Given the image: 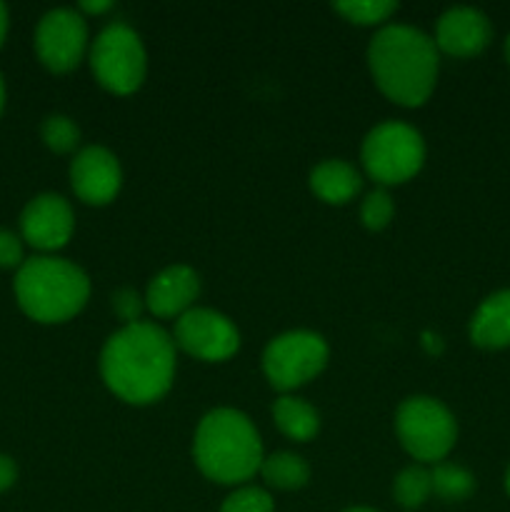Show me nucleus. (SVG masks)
I'll return each instance as SVG.
<instances>
[{"instance_id":"nucleus-1","label":"nucleus","mask_w":510,"mask_h":512,"mask_svg":"<svg viewBox=\"0 0 510 512\" xmlns=\"http://www.w3.org/2000/svg\"><path fill=\"white\" fill-rule=\"evenodd\" d=\"M105 385L130 405L163 398L175 378V343L153 323H130L113 333L100 353Z\"/></svg>"},{"instance_id":"nucleus-2","label":"nucleus","mask_w":510,"mask_h":512,"mask_svg":"<svg viewBox=\"0 0 510 512\" xmlns=\"http://www.w3.org/2000/svg\"><path fill=\"white\" fill-rule=\"evenodd\" d=\"M370 73L385 98L418 108L430 98L438 80V48L410 25H388L368 48Z\"/></svg>"},{"instance_id":"nucleus-3","label":"nucleus","mask_w":510,"mask_h":512,"mask_svg":"<svg viewBox=\"0 0 510 512\" xmlns=\"http://www.w3.org/2000/svg\"><path fill=\"white\" fill-rule=\"evenodd\" d=\"M193 458L208 480L238 485L260 470L263 445L255 425L243 413L220 408L200 420L195 430Z\"/></svg>"},{"instance_id":"nucleus-4","label":"nucleus","mask_w":510,"mask_h":512,"mask_svg":"<svg viewBox=\"0 0 510 512\" xmlns=\"http://www.w3.org/2000/svg\"><path fill=\"white\" fill-rule=\"evenodd\" d=\"M90 280L78 265L63 258L25 260L15 275V298L23 313L38 323H63L88 303Z\"/></svg>"},{"instance_id":"nucleus-5","label":"nucleus","mask_w":510,"mask_h":512,"mask_svg":"<svg viewBox=\"0 0 510 512\" xmlns=\"http://www.w3.org/2000/svg\"><path fill=\"white\" fill-rule=\"evenodd\" d=\"M395 433L400 445L423 463L443 460L453 450L458 425L443 403L425 395H415L400 403L395 413Z\"/></svg>"},{"instance_id":"nucleus-6","label":"nucleus","mask_w":510,"mask_h":512,"mask_svg":"<svg viewBox=\"0 0 510 512\" xmlns=\"http://www.w3.org/2000/svg\"><path fill=\"white\" fill-rule=\"evenodd\" d=\"M425 160L423 138L405 123L375 125L363 140V165L380 185H398L413 178Z\"/></svg>"},{"instance_id":"nucleus-7","label":"nucleus","mask_w":510,"mask_h":512,"mask_svg":"<svg viewBox=\"0 0 510 512\" xmlns=\"http://www.w3.org/2000/svg\"><path fill=\"white\" fill-rule=\"evenodd\" d=\"M90 68L110 93L138 90L145 78V50L138 33L125 23H110L90 50Z\"/></svg>"},{"instance_id":"nucleus-8","label":"nucleus","mask_w":510,"mask_h":512,"mask_svg":"<svg viewBox=\"0 0 510 512\" xmlns=\"http://www.w3.org/2000/svg\"><path fill=\"white\" fill-rule=\"evenodd\" d=\"M328 363V345L308 330L278 335L263 353V370L275 390H295L323 373Z\"/></svg>"},{"instance_id":"nucleus-9","label":"nucleus","mask_w":510,"mask_h":512,"mask_svg":"<svg viewBox=\"0 0 510 512\" xmlns=\"http://www.w3.org/2000/svg\"><path fill=\"white\" fill-rule=\"evenodd\" d=\"M173 343L200 360H228L240 345L235 325L208 308H190L175 320Z\"/></svg>"},{"instance_id":"nucleus-10","label":"nucleus","mask_w":510,"mask_h":512,"mask_svg":"<svg viewBox=\"0 0 510 512\" xmlns=\"http://www.w3.org/2000/svg\"><path fill=\"white\" fill-rule=\"evenodd\" d=\"M85 43H88V25L75 10H50L35 28V53L53 73L73 70L83 58Z\"/></svg>"},{"instance_id":"nucleus-11","label":"nucleus","mask_w":510,"mask_h":512,"mask_svg":"<svg viewBox=\"0 0 510 512\" xmlns=\"http://www.w3.org/2000/svg\"><path fill=\"white\" fill-rule=\"evenodd\" d=\"M73 208L55 193L38 195L25 205L20 215V233L25 243L38 250H58L73 235Z\"/></svg>"},{"instance_id":"nucleus-12","label":"nucleus","mask_w":510,"mask_h":512,"mask_svg":"<svg viewBox=\"0 0 510 512\" xmlns=\"http://www.w3.org/2000/svg\"><path fill=\"white\" fill-rule=\"evenodd\" d=\"M120 163L110 150L90 145L75 155L70 165V185L75 195L88 205H105L120 190Z\"/></svg>"},{"instance_id":"nucleus-13","label":"nucleus","mask_w":510,"mask_h":512,"mask_svg":"<svg viewBox=\"0 0 510 512\" xmlns=\"http://www.w3.org/2000/svg\"><path fill=\"white\" fill-rule=\"evenodd\" d=\"M490 23L480 10L453 8L438 20L435 28V45L448 55L470 58L478 55L490 43Z\"/></svg>"},{"instance_id":"nucleus-14","label":"nucleus","mask_w":510,"mask_h":512,"mask_svg":"<svg viewBox=\"0 0 510 512\" xmlns=\"http://www.w3.org/2000/svg\"><path fill=\"white\" fill-rule=\"evenodd\" d=\"M200 293V280L188 265H173L155 275L145 293V305L155 318H175L188 313Z\"/></svg>"},{"instance_id":"nucleus-15","label":"nucleus","mask_w":510,"mask_h":512,"mask_svg":"<svg viewBox=\"0 0 510 512\" xmlns=\"http://www.w3.org/2000/svg\"><path fill=\"white\" fill-rule=\"evenodd\" d=\"M470 340L478 348L498 350L510 345V290L490 295L470 320Z\"/></svg>"},{"instance_id":"nucleus-16","label":"nucleus","mask_w":510,"mask_h":512,"mask_svg":"<svg viewBox=\"0 0 510 512\" xmlns=\"http://www.w3.org/2000/svg\"><path fill=\"white\" fill-rule=\"evenodd\" d=\"M360 175L345 160H325L310 173V188L320 200L330 205H343L353 200L360 190Z\"/></svg>"},{"instance_id":"nucleus-17","label":"nucleus","mask_w":510,"mask_h":512,"mask_svg":"<svg viewBox=\"0 0 510 512\" xmlns=\"http://www.w3.org/2000/svg\"><path fill=\"white\" fill-rule=\"evenodd\" d=\"M273 418L275 425L280 428V433L288 435L290 440H298V443H308L318 435L320 418L318 410L313 405H308L305 400L298 398H280L273 405Z\"/></svg>"},{"instance_id":"nucleus-18","label":"nucleus","mask_w":510,"mask_h":512,"mask_svg":"<svg viewBox=\"0 0 510 512\" xmlns=\"http://www.w3.org/2000/svg\"><path fill=\"white\" fill-rule=\"evenodd\" d=\"M260 475L278 490H298L310 480V468L300 455L273 453L260 463Z\"/></svg>"},{"instance_id":"nucleus-19","label":"nucleus","mask_w":510,"mask_h":512,"mask_svg":"<svg viewBox=\"0 0 510 512\" xmlns=\"http://www.w3.org/2000/svg\"><path fill=\"white\" fill-rule=\"evenodd\" d=\"M430 483H433V493L445 503H458L465 500L475 490V480L468 470L458 468V465L440 463L430 470Z\"/></svg>"},{"instance_id":"nucleus-20","label":"nucleus","mask_w":510,"mask_h":512,"mask_svg":"<svg viewBox=\"0 0 510 512\" xmlns=\"http://www.w3.org/2000/svg\"><path fill=\"white\" fill-rule=\"evenodd\" d=\"M393 495L398 500L400 508L415 510L433 495V483H430V470L420 468V465H410L403 473L395 478Z\"/></svg>"},{"instance_id":"nucleus-21","label":"nucleus","mask_w":510,"mask_h":512,"mask_svg":"<svg viewBox=\"0 0 510 512\" xmlns=\"http://www.w3.org/2000/svg\"><path fill=\"white\" fill-rule=\"evenodd\" d=\"M333 8L350 23L375 25L383 23L390 13H395L398 5L390 3V0H345V3H335Z\"/></svg>"},{"instance_id":"nucleus-22","label":"nucleus","mask_w":510,"mask_h":512,"mask_svg":"<svg viewBox=\"0 0 510 512\" xmlns=\"http://www.w3.org/2000/svg\"><path fill=\"white\" fill-rule=\"evenodd\" d=\"M43 140L53 153H70L78 145L80 130L65 115H50L43 123Z\"/></svg>"},{"instance_id":"nucleus-23","label":"nucleus","mask_w":510,"mask_h":512,"mask_svg":"<svg viewBox=\"0 0 510 512\" xmlns=\"http://www.w3.org/2000/svg\"><path fill=\"white\" fill-rule=\"evenodd\" d=\"M220 512H275L273 498L260 488H240L228 495Z\"/></svg>"},{"instance_id":"nucleus-24","label":"nucleus","mask_w":510,"mask_h":512,"mask_svg":"<svg viewBox=\"0 0 510 512\" xmlns=\"http://www.w3.org/2000/svg\"><path fill=\"white\" fill-rule=\"evenodd\" d=\"M360 218H363L365 228L383 230L385 225L390 223V218H393V198H390L385 190H373V193L363 200Z\"/></svg>"},{"instance_id":"nucleus-25","label":"nucleus","mask_w":510,"mask_h":512,"mask_svg":"<svg viewBox=\"0 0 510 512\" xmlns=\"http://www.w3.org/2000/svg\"><path fill=\"white\" fill-rule=\"evenodd\" d=\"M113 308L128 325L138 323L140 310H143V300H140V295L135 293V290H118V293L113 295Z\"/></svg>"},{"instance_id":"nucleus-26","label":"nucleus","mask_w":510,"mask_h":512,"mask_svg":"<svg viewBox=\"0 0 510 512\" xmlns=\"http://www.w3.org/2000/svg\"><path fill=\"white\" fill-rule=\"evenodd\" d=\"M23 265V243L15 233L0 228V268H15Z\"/></svg>"},{"instance_id":"nucleus-27","label":"nucleus","mask_w":510,"mask_h":512,"mask_svg":"<svg viewBox=\"0 0 510 512\" xmlns=\"http://www.w3.org/2000/svg\"><path fill=\"white\" fill-rule=\"evenodd\" d=\"M15 480H18V468H15L13 458H8V455H0V493H5L8 488H13Z\"/></svg>"},{"instance_id":"nucleus-28","label":"nucleus","mask_w":510,"mask_h":512,"mask_svg":"<svg viewBox=\"0 0 510 512\" xmlns=\"http://www.w3.org/2000/svg\"><path fill=\"white\" fill-rule=\"evenodd\" d=\"M110 8H113V3H108V0H103V3H80V10H85V13H105Z\"/></svg>"},{"instance_id":"nucleus-29","label":"nucleus","mask_w":510,"mask_h":512,"mask_svg":"<svg viewBox=\"0 0 510 512\" xmlns=\"http://www.w3.org/2000/svg\"><path fill=\"white\" fill-rule=\"evenodd\" d=\"M5 35H8V8L0 3V45H3Z\"/></svg>"},{"instance_id":"nucleus-30","label":"nucleus","mask_w":510,"mask_h":512,"mask_svg":"<svg viewBox=\"0 0 510 512\" xmlns=\"http://www.w3.org/2000/svg\"><path fill=\"white\" fill-rule=\"evenodd\" d=\"M5 108V83H3V75H0V113Z\"/></svg>"},{"instance_id":"nucleus-31","label":"nucleus","mask_w":510,"mask_h":512,"mask_svg":"<svg viewBox=\"0 0 510 512\" xmlns=\"http://www.w3.org/2000/svg\"><path fill=\"white\" fill-rule=\"evenodd\" d=\"M345 512H375V510H370V508H350V510H345Z\"/></svg>"},{"instance_id":"nucleus-32","label":"nucleus","mask_w":510,"mask_h":512,"mask_svg":"<svg viewBox=\"0 0 510 512\" xmlns=\"http://www.w3.org/2000/svg\"><path fill=\"white\" fill-rule=\"evenodd\" d=\"M505 490H508V495H510V468H508V475H505Z\"/></svg>"},{"instance_id":"nucleus-33","label":"nucleus","mask_w":510,"mask_h":512,"mask_svg":"<svg viewBox=\"0 0 510 512\" xmlns=\"http://www.w3.org/2000/svg\"><path fill=\"white\" fill-rule=\"evenodd\" d=\"M505 58H508V63H510V38H508V43H505Z\"/></svg>"}]
</instances>
